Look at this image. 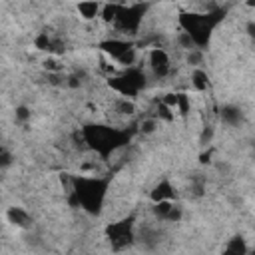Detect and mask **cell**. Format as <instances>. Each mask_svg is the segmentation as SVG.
I'll use <instances>...</instances> for the list:
<instances>
[{
	"label": "cell",
	"mask_w": 255,
	"mask_h": 255,
	"mask_svg": "<svg viewBox=\"0 0 255 255\" xmlns=\"http://www.w3.org/2000/svg\"><path fill=\"white\" fill-rule=\"evenodd\" d=\"M42 68L48 72V76H60L62 70H64V66L60 64V60H58L56 56H48V58H44V60H42Z\"/></svg>",
	"instance_id": "17"
},
{
	"label": "cell",
	"mask_w": 255,
	"mask_h": 255,
	"mask_svg": "<svg viewBox=\"0 0 255 255\" xmlns=\"http://www.w3.org/2000/svg\"><path fill=\"white\" fill-rule=\"evenodd\" d=\"M143 12H145V6L141 4H131V6H122L120 8V16L114 24V28L120 32V34H135L139 32L141 28V22H143Z\"/></svg>",
	"instance_id": "5"
},
{
	"label": "cell",
	"mask_w": 255,
	"mask_h": 255,
	"mask_svg": "<svg viewBox=\"0 0 255 255\" xmlns=\"http://www.w3.org/2000/svg\"><path fill=\"white\" fill-rule=\"evenodd\" d=\"M191 104H189V98H187V94H183V92H179L177 94V106H175V114H179V116H187L189 114V108Z\"/></svg>",
	"instance_id": "20"
},
{
	"label": "cell",
	"mask_w": 255,
	"mask_h": 255,
	"mask_svg": "<svg viewBox=\"0 0 255 255\" xmlns=\"http://www.w3.org/2000/svg\"><path fill=\"white\" fill-rule=\"evenodd\" d=\"M221 255H249V247H247V241L241 237V235H233L225 241L223 249H221Z\"/></svg>",
	"instance_id": "10"
},
{
	"label": "cell",
	"mask_w": 255,
	"mask_h": 255,
	"mask_svg": "<svg viewBox=\"0 0 255 255\" xmlns=\"http://www.w3.org/2000/svg\"><path fill=\"white\" fill-rule=\"evenodd\" d=\"M247 6H249V8H255V2H249Z\"/></svg>",
	"instance_id": "27"
},
{
	"label": "cell",
	"mask_w": 255,
	"mask_h": 255,
	"mask_svg": "<svg viewBox=\"0 0 255 255\" xmlns=\"http://www.w3.org/2000/svg\"><path fill=\"white\" fill-rule=\"evenodd\" d=\"M108 88L112 92H116L120 98H128L133 100L137 98V94L145 88V74L141 68H129L114 78H108Z\"/></svg>",
	"instance_id": "3"
},
{
	"label": "cell",
	"mask_w": 255,
	"mask_h": 255,
	"mask_svg": "<svg viewBox=\"0 0 255 255\" xmlns=\"http://www.w3.org/2000/svg\"><path fill=\"white\" fill-rule=\"evenodd\" d=\"M181 215H183V209L179 205H173V209L169 211V217L165 223H179L181 221Z\"/></svg>",
	"instance_id": "23"
},
{
	"label": "cell",
	"mask_w": 255,
	"mask_h": 255,
	"mask_svg": "<svg viewBox=\"0 0 255 255\" xmlns=\"http://www.w3.org/2000/svg\"><path fill=\"white\" fill-rule=\"evenodd\" d=\"M30 118H32V112H30L28 106H18V108L14 110V120H16L18 124H26Z\"/></svg>",
	"instance_id": "21"
},
{
	"label": "cell",
	"mask_w": 255,
	"mask_h": 255,
	"mask_svg": "<svg viewBox=\"0 0 255 255\" xmlns=\"http://www.w3.org/2000/svg\"><path fill=\"white\" fill-rule=\"evenodd\" d=\"M201 62H203V52H201L199 48H195V50L187 52V64H189V66L199 68V66H201Z\"/></svg>",
	"instance_id": "22"
},
{
	"label": "cell",
	"mask_w": 255,
	"mask_h": 255,
	"mask_svg": "<svg viewBox=\"0 0 255 255\" xmlns=\"http://www.w3.org/2000/svg\"><path fill=\"white\" fill-rule=\"evenodd\" d=\"M221 120L227 126H237L241 122V110L237 106H231V104L229 106H223L221 108Z\"/></svg>",
	"instance_id": "14"
},
{
	"label": "cell",
	"mask_w": 255,
	"mask_h": 255,
	"mask_svg": "<svg viewBox=\"0 0 255 255\" xmlns=\"http://www.w3.org/2000/svg\"><path fill=\"white\" fill-rule=\"evenodd\" d=\"M6 219L8 223H12L16 229H30L32 227V215L24 209V207H8L6 209Z\"/></svg>",
	"instance_id": "8"
},
{
	"label": "cell",
	"mask_w": 255,
	"mask_h": 255,
	"mask_svg": "<svg viewBox=\"0 0 255 255\" xmlns=\"http://www.w3.org/2000/svg\"><path fill=\"white\" fill-rule=\"evenodd\" d=\"M147 66L151 70V74L155 78H165L171 70V58L165 52V48L161 46H151L149 54H147Z\"/></svg>",
	"instance_id": "6"
},
{
	"label": "cell",
	"mask_w": 255,
	"mask_h": 255,
	"mask_svg": "<svg viewBox=\"0 0 255 255\" xmlns=\"http://www.w3.org/2000/svg\"><path fill=\"white\" fill-rule=\"evenodd\" d=\"M108 179L96 175H76V189L70 197L88 213H100L106 199Z\"/></svg>",
	"instance_id": "1"
},
{
	"label": "cell",
	"mask_w": 255,
	"mask_h": 255,
	"mask_svg": "<svg viewBox=\"0 0 255 255\" xmlns=\"http://www.w3.org/2000/svg\"><path fill=\"white\" fill-rule=\"evenodd\" d=\"M175 46L179 48V50H183V52H191V50H195L197 46H195V42H193V38L187 34V32H177V36H175Z\"/></svg>",
	"instance_id": "18"
},
{
	"label": "cell",
	"mask_w": 255,
	"mask_h": 255,
	"mask_svg": "<svg viewBox=\"0 0 255 255\" xmlns=\"http://www.w3.org/2000/svg\"><path fill=\"white\" fill-rule=\"evenodd\" d=\"M120 8L122 4H102V12H100V18L104 20V24H116L118 16H120Z\"/></svg>",
	"instance_id": "15"
},
{
	"label": "cell",
	"mask_w": 255,
	"mask_h": 255,
	"mask_svg": "<svg viewBox=\"0 0 255 255\" xmlns=\"http://www.w3.org/2000/svg\"><path fill=\"white\" fill-rule=\"evenodd\" d=\"M249 255H255V249H253V251H249Z\"/></svg>",
	"instance_id": "28"
},
{
	"label": "cell",
	"mask_w": 255,
	"mask_h": 255,
	"mask_svg": "<svg viewBox=\"0 0 255 255\" xmlns=\"http://www.w3.org/2000/svg\"><path fill=\"white\" fill-rule=\"evenodd\" d=\"M245 30H247V36H249V38H255V22H253V20H249V22L245 24Z\"/></svg>",
	"instance_id": "26"
},
{
	"label": "cell",
	"mask_w": 255,
	"mask_h": 255,
	"mask_svg": "<svg viewBox=\"0 0 255 255\" xmlns=\"http://www.w3.org/2000/svg\"><path fill=\"white\" fill-rule=\"evenodd\" d=\"M86 143L90 147V151L100 153L102 157H108L116 151V147L124 145L122 139V131L110 126H86L82 128Z\"/></svg>",
	"instance_id": "2"
},
{
	"label": "cell",
	"mask_w": 255,
	"mask_h": 255,
	"mask_svg": "<svg viewBox=\"0 0 255 255\" xmlns=\"http://www.w3.org/2000/svg\"><path fill=\"white\" fill-rule=\"evenodd\" d=\"M157 128H159V122H157L153 116H145V118L139 122V131H141L143 135H151V133H155Z\"/></svg>",
	"instance_id": "19"
},
{
	"label": "cell",
	"mask_w": 255,
	"mask_h": 255,
	"mask_svg": "<svg viewBox=\"0 0 255 255\" xmlns=\"http://www.w3.org/2000/svg\"><path fill=\"white\" fill-rule=\"evenodd\" d=\"M211 137H213V129L207 126V128H203V131H201V139H199V143H201V145H207V143L211 141Z\"/></svg>",
	"instance_id": "25"
},
{
	"label": "cell",
	"mask_w": 255,
	"mask_h": 255,
	"mask_svg": "<svg viewBox=\"0 0 255 255\" xmlns=\"http://www.w3.org/2000/svg\"><path fill=\"white\" fill-rule=\"evenodd\" d=\"M189 82H191V88L195 92H205L209 88V76L205 70L201 68H193L191 70V76H189Z\"/></svg>",
	"instance_id": "12"
},
{
	"label": "cell",
	"mask_w": 255,
	"mask_h": 255,
	"mask_svg": "<svg viewBox=\"0 0 255 255\" xmlns=\"http://www.w3.org/2000/svg\"><path fill=\"white\" fill-rule=\"evenodd\" d=\"M114 114L120 118H131L135 114V102L128 98H116L114 102Z\"/></svg>",
	"instance_id": "13"
},
{
	"label": "cell",
	"mask_w": 255,
	"mask_h": 255,
	"mask_svg": "<svg viewBox=\"0 0 255 255\" xmlns=\"http://www.w3.org/2000/svg\"><path fill=\"white\" fill-rule=\"evenodd\" d=\"M76 12L78 16L84 20V22H94L100 18V12H102V4L98 2H80L76 6Z\"/></svg>",
	"instance_id": "11"
},
{
	"label": "cell",
	"mask_w": 255,
	"mask_h": 255,
	"mask_svg": "<svg viewBox=\"0 0 255 255\" xmlns=\"http://www.w3.org/2000/svg\"><path fill=\"white\" fill-rule=\"evenodd\" d=\"M173 201H159V203H153V207H151V215H153V219L155 221H167V217H169V211L173 209Z\"/></svg>",
	"instance_id": "16"
},
{
	"label": "cell",
	"mask_w": 255,
	"mask_h": 255,
	"mask_svg": "<svg viewBox=\"0 0 255 255\" xmlns=\"http://www.w3.org/2000/svg\"><path fill=\"white\" fill-rule=\"evenodd\" d=\"M131 48H133V42H129V40H126V38H122V36L108 38V40H102V42H100V50H102L104 56H106L108 60H112L114 64H118V60H120L126 52H129Z\"/></svg>",
	"instance_id": "7"
},
{
	"label": "cell",
	"mask_w": 255,
	"mask_h": 255,
	"mask_svg": "<svg viewBox=\"0 0 255 255\" xmlns=\"http://www.w3.org/2000/svg\"><path fill=\"white\" fill-rule=\"evenodd\" d=\"M133 221H135L133 217H124L122 221L110 223L106 227V239L110 241L112 249L120 251L133 243V239H135V223Z\"/></svg>",
	"instance_id": "4"
},
{
	"label": "cell",
	"mask_w": 255,
	"mask_h": 255,
	"mask_svg": "<svg viewBox=\"0 0 255 255\" xmlns=\"http://www.w3.org/2000/svg\"><path fill=\"white\" fill-rule=\"evenodd\" d=\"M173 197H175V189H173V185H171L169 179H159V181L151 187V191H149V199H151L153 203H159V201H173Z\"/></svg>",
	"instance_id": "9"
},
{
	"label": "cell",
	"mask_w": 255,
	"mask_h": 255,
	"mask_svg": "<svg viewBox=\"0 0 255 255\" xmlns=\"http://www.w3.org/2000/svg\"><path fill=\"white\" fill-rule=\"evenodd\" d=\"M0 159H2L0 163H2V167H4V169L12 165V153H10L6 147H2V151H0Z\"/></svg>",
	"instance_id": "24"
}]
</instances>
